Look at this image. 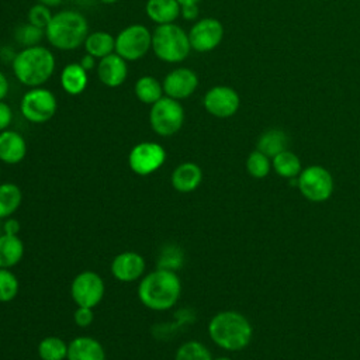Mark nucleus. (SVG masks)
Returning <instances> with one entry per match:
<instances>
[{"mask_svg": "<svg viewBox=\"0 0 360 360\" xmlns=\"http://www.w3.org/2000/svg\"><path fill=\"white\" fill-rule=\"evenodd\" d=\"M136 292L141 304L148 309L167 311L180 298L181 281L176 271L158 267L142 276Z\"/></svg>", "mask_w": 360, "mask_h": 360, "instance_id": "f257e3e1", "label": "nucleus"}, {"mask_svg": "<svg viewBox=\"0 0 360 360\" xmlns=\"http://www.w3.org/2000/svg\"><path fill=\"white\" fill-rule=\"evenodd\" d=\"M210 339L226 352H238L245 349L253 335V329L248 318L238 311H221L208 322Z\"/></svg>", "mask_w": 360, "mask_h": 360, "instance_id": "f03ea898", "label": "nucleus"}, {"mask_svg": "<svg viewBox=\"0 0 360 360\" xmlns=\"http://www.w3.org/2000/svg\"><path fill=\"white\" fill-rule=\"evenodd\" d=\"M56 68V60L53 53L42 46H28L18 51L11 62V69L17 80L32 89L41 87L53 75Z\"/></svg>", "mask_w": 360, "mask_h": 360, "instance_id": "7ed1b4c3", "label": "nucleus"}, {"mask_svg": "<svg viewBox=\"0 0 360 360\" xmlns=\"http://www.w3.org/2000/svg\"><path fill=\"white\" fill-rule=\"evenodd\" d=\"M89 35V24L86 17L73 10H63L52 15L45 28L48 42L60 51H73L84 44Z\"/></svg>", "mask_w": 360, "mask_h": 360, "instance_id": "20e7f679", "label": "nucleus"}, {"mask_svg": "<svg viewBox=\"0 0 360 360\" xmlns=\"http://www.w3.org/2000/svg\"><path fill=\"white\" fill-rule=\"evenodd\" d=\"M152 51L166 63H180L191 51L188 34L174 22L156 25L152 32Z\"/></svg>", "mask_w": 360, "mask_h": 360, "instance_id": "39448f33", "label": "nucleus"}, {"mask_svg": "<svg viewBox=\"0 0 360 360\" xmlns=\"http://www.w3.org/2000/svg\"><path fill=\"white\" fill-rule=\"evenodd\" d=\"M149 124L159 136L177 134L184 124V108L179 100L163 96L150 105Z\"/></svg>", "mask_w": 360, "mask_h": 360, "instance_id": "423d86ee", "label": "nucleus"}, {"mask_svg": "<svg viewBox=\"0 0 360 360\" xmlns=\"http://www.w3.org/2000/svg\"><path fill=\"white\" fill-rule=\"evenodd\" d=\"M58 110L55 94L45 87H32L24 93L20 101L22 117L32 124L48 122Z\"/></svg>", "mask_w": 360, "mask_h": 360, "instance_id": "0eeeda50", "label": "nucleus"}, {"mask_svg": "<svg viewBox=\"0 0 360 360\" xmlns=\"http://www.w3.org/2000/svg\"><path fill=\"white\" fill-rule=\"evenodd\" d=\"M152 49V32L142 24H131L115 37V53L127 62L143 58Z\"/></svg>", "mask_w": 360, "mask_h": 360, "instance_id": "6e6552de", "label": "nucleus"}, {"mask_svg": "<svg viewBox=\"0 0 360 360\" xmlns=\"http://www.w3.org/2000/svg\"><path fill=\"white\" fill-rule=\"evenodd\" d=\"M297 187L308 201L323 202L333 193V177L330 172L322 166H308L298 174Z\"/></svg>", "mask_w": 360, "mask_h": 360, "instance_id": "1a4fd4ad", "label": "nucleus"}, {"mask_svg": "<svg viewBox=\"0 0 360 360\" xmlns=\"http://www.w3.org/2000/svg\"><path fill=\"white\" fill-rule=\"evenodd\" d=\"M105 294L103 277L93 271L84 270L75 276L70 284V297L76 307H97Z\"/></svg>", "mask_w": 360, "mask_h": 360, "instance_id": "9d476101", "label": "nucleus"}, {"mask_svg": "<svg viewBox=\"0 0 360 360\" xmlns=\"http://www.w3.org/2000/svg\"><path fill=\"white\" fill-rule=\"evenodd\" d=\"M166 160L165 148L152 141H143L132 146L128 155V166L138 176H149L158 172Z\"/></svg>", "mask_w": 360, "mask_h": 360, "instance_id": "9b49d317", "label": "nucleus"}, {"mask_svg": "<svg viewBox=\"0 0 360 360\" xmlns=\"http://www.w3.org/2000/svg\"><path fill=\"white\" fill-rule=\"evenodd\" d=\"M187 34L191 49L197 52H210L221 44L224 38V27L219 20L205 17L195 21Z\"/></svg>", "mask_w": 360, "mask_h": 360, "instance_id": "f8f14e48", "label": "nucleus"}, {"mask_svg": "<svg viewBox=\"0 0 360 360\" xmlns=\"http://www.w3.org/2000/svg\"><path fill=\"white\" fill-rule=\"evenodd\" d=\"M202 105L208 114L217 118H229L239 110L240 98L229 86H214L204 94Z\"/></svg>", "mask_w": 360, "mask_h": 360, "instance_id": "ddd939ff", "label": "nucleus"}, {"mask_svg": "<svg viewBox=\"0 0 360 360\" xmlns=\"http://www.w3.org/2000/svg\"><path fill=\"white\" fill-rule=\"evenodd\" d=\"M162 86L165 96L180 101L190 97L197 90L198 76L188 68H176L165 76Z\"/></svg>", "mask_w": 360, "mask_h": 360, "instance_id": "4468645a", "label": "nucleus"}, {"mask_svg": "<svg viewBox=\"0 0 360 360\" xmlns=\"http://www.w3.org/2000/svg\"><path fill=\"white\" fill-rule=\"evenodd\" d=\"M145 267V259L138 252L125 250L112 259L110 270L115 280L121 283H132L142 278Z\"/></svg>", "mask_w": 360, "mask_h": 360, "instance_id": "2eb2a0df", "label": "nucleus"}, {"mask_svg": "<svg viewBox=\"0 0 360 360\" xmlns=\"http://www.w3.org/2000/svg\"><path fill=\"white\" fill-rule=\"evenodd\" d=\"M97 76L98 80L107 87L121 86L128 76L127 60L115 52L98 59Z\"/></svg>", "mask_w": 360, "mask_h": 360, "instance_id": "dca6fc26", "label": "nucleus"}, {"mask_svg": "<svg viewBox=\"0 0 360 360\" xmlns=\"http://www.w3.org/2000/svg\"><path fill=\"white\" fill-rule=\"evenodd\" d=\"M27 155L25 138L13 129L0 132V160L6 165H17Z\"/></svg>", "mask_w": 360, "mask_h": 360, "instance_id": "f3484780", "label": "nucleus"}, {"mask_svg": "<svg viewBox=\"0 0 360 360\" xmlns=\"http://www.w3.org/2000/svg\"><path fill=\"white\" fill-rule=\"evenodd\" d=\"M202 181V170L194 162H183L174 167L170 176L173 188L179 193H191Z\"/></svg>", "mask_w": 360, "mask_h": 360, "instance_id": "a211bd4d", "label": "nucleus"}, {"mask_svg": "<svg viewBox=\"0 0 360 360\" xmlns=\"http://www.w3.org/2000/svg\"><path fill=\"white\" fill-rule=\"evenodd\" d=\"M104 346L91 336H77L68 343L66 360H105Z\"/></svg>", "mask_w": 360, "mask_h": 360, "instance_id": "6ab92c4d", "label": "nucleus"}, {"mask_svg": "<svg viewBox=\"0 0 360 360\" xmlns=\"http://www.w3.org/2000/svg\"><path fill=\"white\" fill-rule=\"evenodd\" d=\"M89 83L87 70L79 62L68 63L60 72V86L70 96L82 94Z\"/></svg>", "mask_w": 360, "mask_h": 360, "instance_id": "aec40b11", "label": "nucleus"}, {"mask_svg": "<svg viewBox=\"0 0 360 360\" xmlns=\"http://www.w3.org/2000/svg\"><path fill=\"white\" fill-rule=\"evenodd\" d=\"M145 13L156 25L170 24L180 15V3L177 0H148Z\"/></svg>", "mask_w": 360, "mask_h": 360, "instance_id": "412c9836", "label": "nucleus"}, {"mask_svg": "<svg viewBox=\"0 0 360 360\" xmlns=\"http://www.w3.org/2000/svg\"><path fill=\"white\" fill-rule=\"evenodd\" d=\"M24 242L18 235H0V267L13 269L24 256Z\"/></svg>", "mask_w": 360, "mask_h": 360, "instance_id": "4be33fe9", "label": "nucleus"}, {"mask_svg": "<svg viewBox=\"0 0 360 360\" xmlns=\"http://www.w3.org/2000/svg\"><path fill=\"white\" fill-rule=\"evenodd\" d=\"M86 53H90L96 59H101L115 52V37L107 31L89 32L83 44Z\"/></svg>", "mask_w": 360, "mask_h": 360, "instance_id": "5701e85b", "label": "nucleus"}, {"mask_svg": "<svg viewBox=\"0 0 360 360\" xmlns=\"http://www.w3.org/2000/svg\"><path fill=\"white\" fill-rule=\"evenodd\" d=\"M288 146V136L287 134L280 128H270L264 131L256 143L257 150L267 155L270 159H273L280 152L285 150Z\"/></svg>", "mask_w": 360, "mask_h": 360, "instance_id": "b1692460", "label": "nucleus"}, {"mask_svg": "<svg viewBox=\"0 0 360 360\" xmlns=\"http://www.w3.org/2000/svg\"><path fill=\"white\" fill-rule=\"evenodd\" d=\"M134 93L141 103L149 104V105H152L153 103H156L159 98H162L165 96L162 83L150 75L141 76L135 82Z\"/></svg>", "mask_w": 360, "mask_h": 360, "instance_id": "393cba45", "label": "nucleus"}, {"mask_svg": "<svg viewBox=\"0 0 360 360\" xmlns=\"http://www.w3.org/2000/svg\"><path fill=\"white\" fill-rule=\"evenodd\" d=\"M21 188L10 181L0 183V219L10 218L21 205Z\"/></svg>", "mask_w": 360, "mask_h": 360, "instance_id": "a878e982", "label": "nucleus"}, {"mask_svg": "<svg viewBox=\"0 0 360 360\" xmlns=\"http://www.w3.org/2000/svg\"><path fill=\"white\" fill-rule=\"evenodd\" d=\"M271 166L274 169V172L281 176V177H285V179H294V177H298V174L301 173L302 170V166H301V160L300 158L290 152L288 149L280 152L278 155H276L273 159H271Z\"/></svg>", "mask_w": 360, "mask_h": 360, "instance_id": "bb28decb", "label": "nucleus"}, {"mask_svg": "<svg viewBox=\"0 0 360 360\" xmlns=\"http://www.w3.org/2000/svg\"><path fill=\"white\" fill-rule=\"evenodd\" d=\"M41 360H66L68 343L59 336H45L37 347Z\"/></svg>", "mask_w": 360, "mask_h": 360, "instance_id": "cd10ccee", "label": "nucleus"}, {"mask_svg": "<svg viewBox=\"0 0 360 360\" xmlns=\"http://www.w3.org/2000/svg\"><path fill=\"white\" fill-rule=\"evenodd\" d=\"M174 360H212V356L204 343L188 340L177 347Z\"/></svg>", "mask_w": 360, "mask_h": 360, "instance_id": "c85d7f7f", "label": "nucleus"}, {"mask_svg": "<svg viewBox=\"0 0 360 360\" xmlns=\"http://www.w3.org/2000/svg\"><path fill=\"white\" fill-rule=\"evenodd\" d=\"M44 37H45V30L38 28L30 22L18 25L14 31V39L22 48L39 45Z\"/></svg>", "mask_w": 360, "mask_h": 360, "instance_id": "c756f323", "label": "nucleus"}, {"mask_svg": "<svg viewBox=\"0 0 360 360\" xmlns=\"http://www.w3.org/2000/svg\"><path fill=\"white\" fill-rule=\"evenodd\" d=\"M271 167V159L257 149L246 159V170L255 179H264L270 173Z\"/></svg>", "mask_w": 360, "mask_h": 360, "instance_id": "7c9ffc66", "label": "nucleus"}, {"mask_svg": "<svg viewBox=\"0 0 360 360\" xmlns=\"http://www.w3.org/2000/svg\"><path fill=\"white\" fill-rule=\"evenodd\" d=\"M20 290V283L17 276L11 269L0 267V302H11Z\"/></svg>", "mask_w": 360, "mask_h": 360, "instance_id": "2f4dec72", "label": "nucleus"}, {"mask_svg": "<svg viewBox=\"0 0 360 360\" xmlns=\"http://www.w3.org/2000/svg\"><path fill=\"white\" fill-rule=\"evenodd\" d=\"M52 13H51V8L41 4V3H37L34 4L30 10H28V14H27V18H28V22L38 27V28H42L45 30L46 25L49 24L51 18H52Z\"/></svg>", "mask_w": 360, "mask_h": 360, "instance_id": "473e14b6", "label": "nucleus"}, {"mask_svg": "<svg viewBox=\"0 0 360 360\" xmlns=\"http://www.w3.org/2000/svg\"><path fill=\"white\" fill-rule=\"evenodd\" d=\"M181 263V252L177 250L176 248H167L165 252L160 253V260H159V267L160 269H167V270H176Z\"/></svg>", "mask_w": 360, "mask_h": 360, "instance_id": "72a5a7b5", "label": "nucleus"}, {"mask_svg": "<svg viewBox=\"0 0 360 360\" xmlns=\"http://www.w3.org/2000/svg\"><path fill=\"white\" fill-rule=\"evenodd\" d=\"M73 321L80 328H87L94 321V311L89 307H76L73 312Z\"/></svg>", "mask_w": 360, "mask_h": 360, "instance_id": "f704fd0d", "label": "nucleus"}, {"mask_svg": "<svg viewBox=\"0 0 360 360\" xmlns=\"http://www.w3.org/2000/svg\"><path fill=\"white\" fill-rule=\"evenodd\" d=\"M13 121V110L6 101H0V132L8 129Z\"/></svg>", "mask_w": 360, "mask_h": 360, "instance_id": "c9c22d12", "label": "nucleus"}, {"mask_svg": "<svg viewBox=\"0 0 360 360\" xmlns=\"http://www.w3.org/2000/svg\"><path fill=\"white\" fill-rule=\"evenodd\" d=\"M180 15L187 21H195L198 17V4H183L180 6Z\"/></svg>", "mask_w": 360, "mask_h": 360, "instance_id": "e433bc0d", "label": "nucleus"}, {"mask_svg": "<svg viewBox=\"0 0 360 360\" xmlns=\"http://www.w3.org/2000/svg\"><path fill=\"white\" fill-rule=\"evenodd\" d=\"M20 228H21V225H20V222L15 218H13V217L6 218L4 225H3L4 233H7V235H18Z\"/></svg>", "mask_w": 360, "mask_h": 360, "instance_id": "4c0bfd02", "label": "nucleus"}, {"mask_svg": "<svg viewBox=\"0 0 360 360\" xmlns=\"http://www.w3.org/2000/svg\"><path fill=\"white\" fill-rule=\"evenodd\" d=\"M79 63H80L87 72H90V70H93L94 66H96V58L91 56L90 53H86V55L82 56V59H80Z\"/></svg>", "mask_w": 360, "mask_h": 360, "instance_id": "58836bf2", "label": "nucleus"}, {"mask_svg": "<svg viewBox=\"0 0 360 360\" xmlns=\"http://www.w3.org/2000/svg\"><path fill=\"white\" fill-rule=\"evenodd\" d=\"M15 53H17V52H14V49L10 48V46H3V48H0V59H1L3 62H13Z\"/></svg>", "mask_w": 360, "mask_h": 360, "instance_id": "ea45409f", "label": "nucleus"}, {"mask_svg": "<svg viewBox=\"0 0 360 360\" xmlns=\"http://www.w3.org/2000/svg\"><path fill=\"white\" fill-rule=\"evenodd\" d=\"M7 94H8V80L6 75L0 70V101L4 100Z\"/></svg>", "mask_w": 360, "mask_h": 360, "instance_id": "a19ab883", "label": "nucleus"}, {"mask_svg": "<svg viewBox=\"0 0 360 360\" xmlns=\"http://www.w3.org/2000/svg\"><path fill=\"white\" fill-rule=\"evenodd\" d=\"M62 1H63V0H38V3H41V4H44V6H46V7H49V8L59 6Z\"/></svg>", "mask_w": 360, "mask_h": 360, "instance_id": "79ce46f5", "label": "nucleus"}, {"mask_svg": "<svg viewBox=\"0 0 360 360\" xmlns=\"http://www.w3.org/2000/svg\"><path fill=\"white\" fill-rule=\"evenodd\" d=\"M179 3H180V6H183V4H198V1L200 0H177Z\"/></svg>", "mask_w": 360, "mask_h": 360, "instance_id": "37998d69", "label": "nucleus"}, {"mask_svg": "<svg viewBox=\"0 0 360 360\" xmlns=\"http://www.w3.org/2000/svg\"><path fill=\"white\" fill-rule=\"evenodd\" d=\"M98 1L103 3V4H114V3H117L120 0H98Z\"/></svg>", "mask_w": 360, "mask_h": 360, "instance_id": "c03bdc74", "label": "nucleus"}, {"mask_svg": "<svg viewBox=\"0 0 360 360\" xmlns=\"http://www.w3.org/2000/svg\"><path fill=\"white\" fill-rule=\"evenodd\" d=\"M212 360H233V359L226 357V356H221V357H217V359H212Z\"/></svg>", "mask_w": 360, "mask_h": 360, "instance_id": "a18cd8bd", "label": "nucleus"}]
</instances>
